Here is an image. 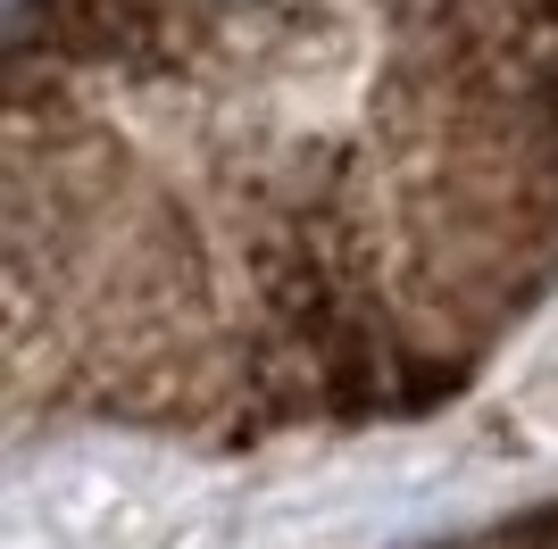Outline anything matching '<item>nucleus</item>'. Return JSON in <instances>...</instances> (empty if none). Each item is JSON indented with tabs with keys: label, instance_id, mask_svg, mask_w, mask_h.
<instances>
[]
</instances>
